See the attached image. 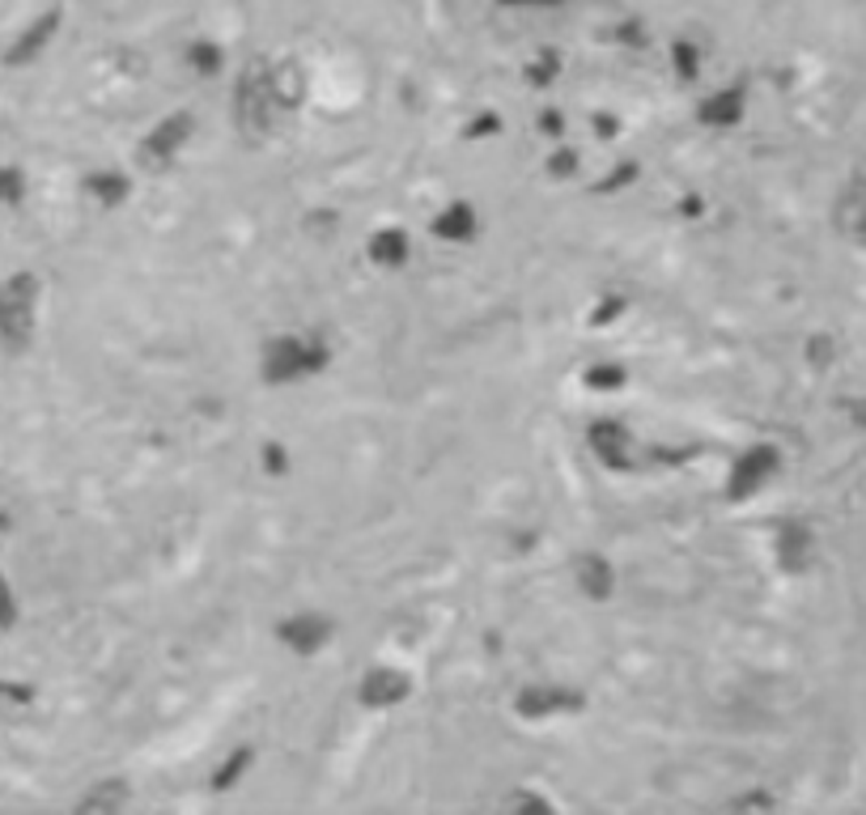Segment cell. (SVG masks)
I'll return each instance as SVG.
<instances>
[{"label": "cell", "mask_w": 866, "mask_h": 815, "mask_svg": "<svg viewBox=\"0 0 866 815\" xmlns=\"http://www.w3.org/2000/svg\"><path fill=\"white\" fill-rule=\"evenodd\" d=\"M0 200H4V204H18V200H22V174H18V170H9V167L0 170Z\"/></svg>", "instance_id": "cell-2"}, {"label": "cell", "mask_w": 866, "mask_h": 815, "mask_svg": "<svg viewBox=\"0 0 866 815\" xmlns=\"http://www.w3.org/2000/svg\"><path fill=\"white\" fill-rule=\"evenodd\" d=\"M34 298H39V285L30 272H18L0 285V340L22 349L30 332H34Z\"/></svg>", "instance_id": "cell-1"}, {"label": "cell", "mask_w": 866, "mask_h": 815, "mask_svg": "<svg viewBox=\"0 0 866 815\" xmlns=\"http://www.w3.org/2000/svg\"><path fill=\"white\" fill-rule=\"evenodd\" d=\"M0 696H26L22 688H13V684H0Z\"/></svg>", "instance_id": "cell-4"}, {"label": "cell", "mask_w": 866, "mask_h": 815, "mask_svg": "<svg viewBox=\"0 0 866 815\" xmlns=\"http://www.w3.org/2000/svg\"><path fill=\"white\" fill-rule=\"evenodd\" d=\"M18 616V603H13V591H9V582L0 577V628H9Z\"/></svg>", "instance_id": "cell-3"}, {"label": "cell", "mask_w": 866, "mask_h": 815, "mask_svg": "<svg viewBox=\"0 0 866 815\" xmlns=\"http://www.w3.org/2000/svg\"><path fill=\"white\" fill-rule=\"evenodd\" d=\"M0 527H4V514H0Z\"/></svg>", "instance_id": "cell-5"}]
</instances>
